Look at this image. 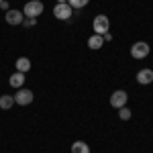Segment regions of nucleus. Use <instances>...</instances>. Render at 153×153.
<instances>
[{"label": "nucleus", "mask_w": 153, "mask_h": 153, "mask_svg": "<svg viewBox=\"0 0 153 153\" xmlns=\"http://www.w3.org/2000/svg\"><path fill=\"white\" fill-rule=\"evenodd\" d=\"M41 12H43V2L41 0H31V2L25 4V8H23V14L27 19H37Z\"/></svg>", "instance_id": "1"}, {"label": "nucleus", "mask_w": 153, "mask_h": 153, "mask_svg": "<svg viewBox=\"0 0 153 153\" xmlns=\"http://www.w3.org/2000/svg\"><path fill=\"white\" fill-rule=\"evenodd\" d=\"M149 51H151V47L145 43V41H137L135 45H131V55L135 59H143L149 55Z\"/></svg>", "instance_id": "2"}, {"label": "nucleus", "mask_w": 153, "mask_h": 153, "mask_svg": "<svg viewBox=\"0 0 153 153\" xmlns=\"http://www.w3.org/2000/svg\"><path fill=\"white\" fill-rule=\"evenodd\" d=\"M53 14H55V19H59V21H70L71 14H74V8H71L68 2L65 4H55Z\"/></svg>", "instance_id": "3"}, {"label": "nucleus", "mask_w": 153, "mask_h": 153, "mask_svg": "<svg viewBox=\"0 0 153 153\" xmlns=\"http://www.w3.org/2000/svg\"><path fill=\"white\" fill-rule=\"evenodd\" d=\"M108 27H110L108 16L98 14V16L94 19V33H96V35H104V33H108Z\"/></svg>", "instance_id": "4"}, {"label": "nucleus", "mask_w": 153, "mask_h": 153, "mask_svg": "<svg viewBox=\"0 0 153 153\" xmlns=\"http://www.w3.org/2000/svg\"><path fill=\"white\" fill-rule=\"evenodd\" d=\"M127 98H129V94L125 90H114L112 96H110V104L114 106V108H123V106L127 104Z\"/></svg>", "instance_id": "5"}, {"label": "nucleus", "mask_w": 153, "mask_h": 153, "mask_svg": "<svg viewBox=\"0 0 153 153\" xmlns=\"http://www.w3.org/2000/svg\"><path fill=\"white\" fill-rule=\"evenodd\" d=\"M23 21H25L23 10H12V8H8V10H6V23H8V25L19 27V25H23Z\"/></svg>", "instance_id": "6"}, {"label": "nucleus", "mask_w": 153, "mask_h": 153, "mask_svg": "<svg viewBox=\"0 0 153 153\" xmlns=\"http://www.w3.org/2000/svg\"><path fill=\"white\" fill-rule=\"evenodd\" d=\"M14 102L19 106H27L33 102V92L31 90H19L16 92V96H14Z\"/></svg>", "instance_id": "7"}, {"label": "nucleus", "mask_w": 153, "mask_h": 153, "mask_svg": "<svg viewBox=\"0 0 153 153\" xmlns=\"http://www.w3.org/2000/svg\"><path fill=\"white\" fill-rule=\"evenodd\" d=\"M137 82L143 84V86H147V84L153 82V70H141L137 74Z\"/></svg>", "instance_id": "8"}, {"label": "nucleus", "mask_w": 153, "mask_h": 153, "mask_svg": "<svg viewBox=\"0 0 153 153\" xmlns=\"http://www.w3.org/2000/svg\"><path fill=\"white\" fill-rule=\"evenodd\" d=\"M8 84H10L12 88H21V86L25 84V74L23 71H14V74L10 76V80H8Z\"/></svg>", "instance_id": "9"}, {"label": "nucleus", "mask_w": 153, "mask_h": 153, "mask_svg": "<svg viewBox=\"0 0 153 153\" xmlns=\"http://www.w3.org/2000/svg\"><path fill=\"white\" fill-rule=\"evenodd\" d=\"M102 45H104V37H102V35H96V33H94V35L88 39V47H90V49H100Z\"/></svg>", "instance_id": "10"}, {"label": "nucleus", "mask_w": 153, "mask_h": 153, "mask_svg": "<svg viewBox=\"0 0 153 153\" xmlns=\"http://www.w3.org/2000/svg\"><path fill=\"white\" fill-rule=\"evenodd\" d=\"M14 65H16V71H29L31 70V61H29V57H19L16 61H14Z\"/></svg>", "instance_id": "11"}, {"label": "nucleus", "mask_w": 153, "mask_h": 153, "mask_svg": "<svg viewBox=\"0 0 153 153\" xmlns=\"http://www.w3.org/2000/svg\"><path fill=\"white\" fill-rule=\"evenodd\" d=\"M71 153H90V147H88V143H84V141H76L71 145Z\"/></svg>", "instance_id": "12"}, {"label": "nucleus", "mask_w": 153, "mask_h": 153, "mask_svg": "<svg viewBox=\"0 0 153 153\" xmlns=\"http://www.w3.org/2000/svg\"><path fill=\"white\" fill-rule=\"evenodd\" d=\"M12 104H14V96H8V94L0 96V108H2V110L12 108Z\"/></svg>", "instance_id": "13"}, {"label": "nucleus", "mask_w": 153, "mask_h": 153, "mask_svg": "<svg viewBox=\"0 0 153 153\" xmlns=\"http://www.w3.org/2000/svg\"><path fill=\"white\" fill-rule=\"evenodd\" d=\"M90 0H68V4H70L71 8H82V6H86Z\"/></svg>", "instance_id": "14"}, {"label": "nucleus", "mask_w": 153, "mask_h": 153, "mask_svg": "<svg viewBox=\"0 0 153 153\" xmlns=\"http://www.w3.org/2000/svg\"><path fill=\"white\" fill-rule=\"evenodd\" d=\"M118 117L123 118V120H129V118H131V110L127 108V106H123V108H118Z\"/></svg>", "instance_id": "15"}, {"label": "nucleus", "mask_w": 153, "mask_h": 153, "mask_svg": "<svg viewBox=\"0 0 153 153\" xmlns=\"http://www.w3.org/2000/svg\"><path fill=\"white\" fill-rule=\"evenodd\" d=\"M23 25H25V27H35V25H37V19H25Z\"/></svg>", "instance_id": "16"}, {"label": "nucleus", "mask_w": 153, "mask_h": 153, "mask_svg": "<svg viewBox=\"0 0 153 153\" xmlns=\"http://www.w3.org/2000/svg\"><path fill=\"white\" fill-rule=\"evenodd\" d=\"M0 6H2L4 10H8V2H6V0H2V2H0Z\"/></svg>", "instance_id": "17"}, {"label": "nucleus", "mask_w": 153, "mask_h": 153, "mask_svg": "<svg viewBox=\"0 0 153 153\" xmlns=\"http://www.w3.org/2000/svg\"><path fill=\"white\" fill-rule=\"evenodd\" d=\"M102 37H104V41H110V39H112V35H110V33H104Z\"/></svg>", "instance_id": "18"}, {"label": "nucleus", "mask_w": 153, "mask_h": 153, "mask_svg": "<svg viewBox=\"0 0 153 153\" xmlns=\"http://www.w3.org/2000/svg\"><path fill=\"white\" fill-rule=\"evenodd\" d=\"M65 2H68V0H57V4H65Z\"/></svg>", "instance_id": "19"}, {"label": "nucleus", "mask_w": 153, "mask_h": 153, "mask_svg": "<svg viewBox=\"0 0 153 153\" xmlns=\"http://www.w3.org/2000/svg\"><path fill=\"white\" fill-rule=\"evenodd\" d=\"M0 2H2V0H0Z\"/></svg>", "instance_id": "20"}]
</instances>
